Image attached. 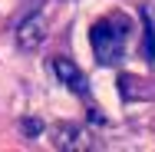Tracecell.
<instances>
[{"label":"cell","mask_w":155,"mask_h":152,"mask_svg":"<svg viewBox=\"0 0 155 152\" xmlns=\"http://www.w3.org/2000/svg\"><path fill=\"white\" fill-rule=\"evenodd\" d=\"M142 23H145L142 56H145V63H155V23H152V13H149V10H142Z\"/></svg>","instance_id":"obj_4"},{"label":"cell","mask_w":155,"mask_h":152,"mask_svg":"<svg viewBox=\"0 0 155 152\" xmlns=\"http://www.w3.org/2000/svg\"><path fill=\"white\" fill-rule=\"evenodd\" d=\"M53 66V73H56V79H60L66 90L79 93V96H89V86H86V76H83V69L76 66L73 60H66V56H56V60L50 63Z\"/></svg>","instance_id":"obj_3"},{"label":"cell","mask_w":155,"mask_h":152,"mask_svg":"<svg viewBox=\"0 0 155 152\" xmlns=\"http://www.w3.org/2000/svg\"><path fill=\"white\" fill-rule=\"evenodd\" d=\"M43 40H46V20H43V13H30V17H23L20 20V27H17V43H20V50H40L43 46Z\"/></svg>","instance_id":"obj_2"},{"label":"cell","mask_w":155,"mask_h":152,"mask_svg":"<svg viewBox=\"0 0 155 152\" xmlns=\"http://www.w3.org/2000/svg\"><path fill=\"white\" fill-rule=\"evenodd\" d=\"M40 129H43V126H40L36 119H27V122H23V132H27V136H40Z\"/></svg>","instance_id":"obj_5"},{"label":"cell","mask_w":155,"mask_h":152,"mask_svg":"<svg viewBox=\"0 0 155 152\" xmlns=\"http://www.w3.org/2000/svg\"><path fill=\"white\" fill-rule=\"evenodd\" d=\"M125 40H129V20L125 17H106L99 20L89 33V43H93V53L102 66H112V63L122 60Z\"/></svg>","instance_id":"obj_1"}]
</instances>
